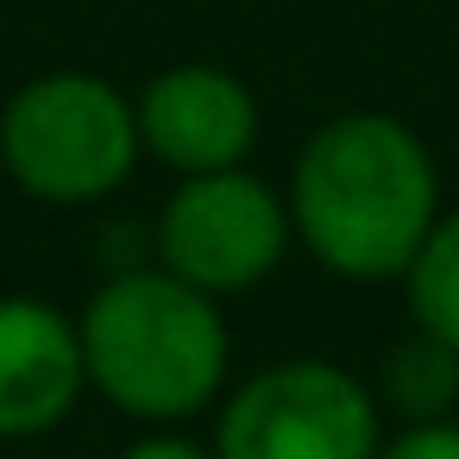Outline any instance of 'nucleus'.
I'll return each instance as SVG.
<instances>
[{
    "label": "nucleus",
    "mask_w": 459,
    "mask_h": 459,
    "mask_svg": "<svg viewBox=\"0 0 459 459\" xmlns=\"http://www.w3.org/2000/svg\"><path fill=\"white\" fill-rule=\"evenodd\" d=\"M384 446L396 459H459V421L453 415H421V421H403Z\"/></svg>",
    "instance_id": "nucleus-10"
},
{
    "label": "nucleus",
    "mask_w": 459,
    "mask_h": 459,
    "mask_svg": "<svg viewBox=\"0 0 459 459\" xmlns=\"http://www.w3.org/2000/svg\"><path fill=\"white\" fill-rule=\"evenodd\" d=\"M377 403L396 409L403 421H421V415H453L459 403V346L415 327L409 340H396L377 365Z\"/></svg>",
    "instance_id": "nucleus-8"
},
{
    "label": "nucleus",
    "mask_w": 459,
    "mask_h": 459,
    "mask_svg": "<svg viewBox=\"0 0 459 459\" xmlns=\"http://www.w3.org/2000/svg\"><path fill=\"white\" fill-rule=\"evenodd\" d=\"M89 390L82 321L39 296H0V440L51 434Z\"/></svg>",
    "instance_id": "nucleus-7"
},
{
    "label": "nucleus",
    "mask_w": 459,
    "mask_h": 459,
    "mask_svg": "<svg viewBox=\"0 0 459 459\" xmlns=\"http://www.w3.org/2000/svg\"><path fill=\"white\" fill-rule=\"evenodd\" d=\"M403 290H409L415 327H428V333H440V340L459 346V208H446L428 227L415 264L403 271Z\"/></svg>",
    "instance_id": "nucleus-9"
},
{
    "label": "nucleus",
    "mask_w": 459,
    "mask_h": 459,
    "mask_svg": "<svg viewBox=\"0 0 459 459\" xmlns=\"http://www.w3.org/2000/svg\"><path fill=\"white\" fill-rule=\"evenodd\" d=\"M139 133H145V152L177 177L227 170V164H246V152L258 145V101L221 64H177L145 82Z\"/></svg>",
    "instance_id": "nucleus-6"
},
{
    "label": "nucleus",
    "mask_w": 459,
    "mask_h": 459,
    "mask_svg": "<svg viewBox=\"0 0 459 459\" xmlns=\"http://www.w3.org/2000/svg\"><path fill=\"white\" fill-rule=\"evenodd\" d=\"M76 321L89 384L145 428L189 421L227 384V321L214 296L177 277L170 264L108 277Z\"/></svg>",
    "instance_id": "nucleus-2"
},
{
    "label": "nucleus",
    "mask_w": 459,
    "mask_h": 459,
    "mask_svg": "<svg viewBox=\"0 0 459 459\" xmlns=\"http://www.w3.org/2000/svg\"><path fill=\"white\" fill-rule=\"evenodd\" d=\"M126 453L133 459H195V440L189 434H139Z\"/></svg>",
    "instance_id": "nucleus-11"
},
{
    "label": "nucleus",
    "mask_w": 459,
    "mask_h": 459,
    "mask_svg": "<svg viewBox=\"0 0 459 459\" xmlns=\"http://www.w3.org/2000/svg\"><path fill=\"white\" fill-rule=\"evenodd\" d=\"M384 446V403L327 359H283L252 371L214 421L221 459H371Z\"/></svg>",
    "instance_id": "nucleus-4"
},
{
    "label": "nucleus",
    "mask_w": 459,
    "mask_h": 459,
    "mask_svg": "<svg viewBox=\"0 0 459 459\" xmlns=\"http://www.w3.org/2000/svg\"><path fill=\"white\" fill-rule=\"evenodd\" d=\"M296 239L290 195L246 177V164L195 170L158 214V264L189 277L208 296H239L264 283Z\"/></svg>",
    "instance_id": "nucleus-5"
},
{
    "label": "nucleus",
    "mask_w": 459,
    "mask_h": 459,
    "mask_svg": "<svg viewBox=\"0 0 459 459\" xmlns=\"http://www.w3.org/2000/svg\"><path fill=\"white\" fill-rule=\"evenodd\" d=\"M290 214L321 271L346 283H390L440 221V177L403 120L340 114L302 145L290 170Z\"/></svg>",
    "instance_id": "nucleus-1"
},
{
    "label": "nucleus",
    "mask_w": 459,
    "mask_h": 459,
    "mask_svg": "<svg viewBox=\"0 0 459 459\" xmlns=\"http://www.w3.org/2000/svg\"><path fill=\"white\" fill-rule=\"evenodd\" d=\"M145 152L139 101L89 70H51L0 108V170L45 208L114 195Z\"/></svg>",
    "instance_id": "nucleus-3"
}]
</instances>
